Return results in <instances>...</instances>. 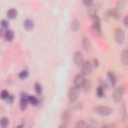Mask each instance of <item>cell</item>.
<instances>
[{"label": "cell", "mask_w": 128, "mask_h": 128, "mask_svg": "<svg viewBox=\"0 0 128 128\" xmlns=\"http://www.w3.org/2000/svg\"><path fill=\"white\" fill-rule=\"evenodd\" d=\"M93 110L96 114L102 116H108L112 114V112L110 108L103 106H95L93 108Z\"/></svg>", "instance_id": "cell-1"}, {"label": "cell", "mask_w": 128, "mask_h": 128, "mask_svg": "<svg viewBox=\"0 0 128 128\" xmlns=\"http://www.w3.org/2000/svg\"><path fill=\"white\" fill-rule=\"evenodd\" d=\"M80 88L74 85L70 88L68 92V96L70 102H74L78 100L80 94Z\"/></svg>", "instance_id": "cell-2"}, {"label": "cell", "mask_w": 128, "mask_h": 128, "mask_svg": "<svg viewBox=\"0 0 128 128\" xmlns=\"http://www.w3.org/2000/svg\"><path fill=\"white\" fill-rule=\"evenodd\" d=\"M124 92V90L122 86H118L114 90L112 98L114 102H119L122 99V96Z\"/></svg>", "instance_id": "cell-3"}, {"label": "cell", "mask_w": 128, "mask_h": 128, "mask_svg": "<svg viewBox=\"0 0 128 128\" xmlns=\"http://www.w3.org/2000/svg\"><path fill=\"white\" fill-rule=\"evenodd\" d=\"M124 38L125 34L122 29L120 28H117L115 30L114 32V38L116 42L118 44H122L124 40Z\"/></svg>", "instance_id": "cell-4"}, {"label": "cell", "mask_w": 128, "mask_h": 128, "mask_svg": "<svg viewBox=\"0 0 128 128\" xmlns=\"http://www.w3.org/2000/svg\"><path fill=\"white\" fill-rule=\"evenodd\" d=\"M29 95L25 92H22L20 94V108L22 110H24L26 109L28 104V98Z\"/></svg>", "instance_id": "cell-5"}, {"label": "cell", "mask_w": 128, "mask_h": 128, "mask_svg": "<svg viewBox=\"0 0 128 128\" xmlns=\"http://www.w3.org/2000/svg\"><path fill=\"white\" fill-rule=\"evenodd\" d=\"M82 73L84 76L88 75L92 72V64L90 61H85L82 64Z\"/></svg>", "instance_id": "cell-6"}, {"label": "cell", "mask_w": 128, "mask_h": 128, "mask_svg": "<svg viewBox=\"0 0 128 128\" xmlns=\"http://www.w3.org/2000/svg\"><path fill=\"white\" fill-rule=\"evenodd\" d=\"M73 61L77 66H82L84 62V56L80 52H77L74 53L73 56Z\"/></svg>", "instance_id": "cell-7"}, {"label": "cell", "mask_w": 128, "mask_h": 128, "mask_svg": "<svg viewBox=\"0 0 128 128\" xmlns=\"http://www.w3.org/2000/svg\"><path fill=\"white\" fill-rule=\"evenodd\" d=\"M85 80H86L85 76L82 73L79 74L74 77V85L80 88L82 86Z\"/></svg>", "instance_id": "cell-8"}, {"label": "cell", "mask_w": 128, "mask_h": 128, "mask_svg": "<svg viewBox=\"0 0 128 128\" xmlns=\"http://www.w3.org/2000/svg\"><path fill=\"white\" fill-rule=\"evenodd\" d=\"M70 114L71 112L69 109H67L63 112L62 115V124L67 126V124L70 120Z\"/></svg>", "instance_id": "cell-9"}, {"label": "cell", "mask_w": 128, "mask_h": 128, "mask_svg": "<svg viewBox=\"0 0 128 128\" xmlns=\"http://www.w3.org/2000/svg\"><path fill=\"white\" fill-rule=\"evenodd\" d=\"M98 9V4H96L93 3L90 6L88 7V14L90 18L97 15V12Z\"/></svg>", "instance_id": "cell-10"}, {"label": "cell", "mask_w": 128, "mask_h": 128, "mask_svg": "<svg viewBox=\"0 0 128 128\" xmlns=\"http://www.w3.org/2000/svg\"><path fill=\"white\" fill-rule=\"evenodd\" d=\"M82 46L86 52H89L91 48L90 41L88 37L86 36H84L82 39Z\"/></svg>", "instance_id": "cell-11"}, {"label": "cell", "mask_w": 128, "mask_h": 128, "mask_svg": "<svg viewBox=\"0 0 128 128\" xmlns=\"http://www.w3.org/2000/svg\"><path fill=\"white\" fill-rule=\"evenodd\" d=\"M108 13L110 17H112L114 19L117 20H118L120 17V14L119 12V10L116 8H114L108 10Z\"/></svg>", "instance_id": "cell-12"}, {"label": "cell", "mask_w": 128, "mask_h": 128, "mask_svg": "<svg viewBox=\"0 0 128 128\" xmlns=\"http://www.w3.org/2000/svg\"><path fill=\"white\" fill-rule=\"evenodd\" d=\"M81 87H82V90L84 92H89L92 88V83L89 79L86 78Z\"/></svg>", "instance_id": "cell-13"}, {"label": "cell", "mask_w": 128, "mask_h": 128, "mask_svg": "<svg viewBox=\"0 0 128 128\" xmlns=\"http://www.w3.org/2000/svg\"><path fill=\"white\" fill-rule=\"evenodd\" d=\"M107 76H108L109 78V80L110 82L111 86H112V88H114L116 86V77L114 74L112 72L109 70V71L107 72Z\"/></svg>", "instance_id": "cell-14"}, {"label": "cell", "mask_w": 128, "mask_h": 128, "mask_svg": "<svg viewBox=\"0 0 128 128\" xmlns=\"http://www.w3.org/2000/svg\"><path fill=\"white\" fill-rule=\"evenodd\" d=\"M4 37L6 41H12L14 38V33L12 30H8L4 32Z\"/></svg>", "instance_id": "cell-15"}, {"label": "cell", "mask_w": 128, "mask_h": 128, "mask_svg": "<svg viewBox=\"0 0 128 128\" xmlns=\"http://www.w3.org/2000/svg\"><path fill=\"white\" fill-rule=\"evenodd\" d=\"M18 14V10L15 8H10L7 12L6 15L10 19H14L16 18Z\"/></svg>", "instance_id": "cell-16"}, {"label": "cell", "mask_w": 128, "mask_h": 128, "mask_svg": "<svg viewBox=\"0 0 128 128\" xmlns=\"http://www.w3.org/2000/svg\"><path fill=\"white\" fill-rule=\"evenodd\" d=\"M24 25L25 29L28 31L31 30L34 26V22L30 19L26 20L24 22Z\"/></svg>", "instance_id": "cell-17"}, {"label": "cell", "mask_w": 128, "mask_h": 128, "mask_svg": "<svg viewBox=\"0 0 128 128\" xmlns=\"http://www.w3.org/2000/svg\"><path fill=\"white\" fill-rule=\"evenodd\" d=\"M92 30L93 34L96 36H100L102 35L101 26H96L92 24Z\"/></svg>", "instance_id": "cell-18"}, {"label": "cell", "mask_w": 128, "mask_h": 128, "mask_svg": "<svg viewBox=\"0 0 128 128\" xmlns=\"http://www.w3.org/2000/svg\"><path fill=\"white\" fill-rule=\"evenodd\" d=\"M28 102L30 103L33 106H36L39 104L40 101L37 98L34 96H30L29 95L28 98Z\"/></svg>", "instance_id": "cell-19"}, {"label": "cell", "mask_w": 128, "mask_h": 128, "mask_svg": "<svg viewBox=\"0 0 128 128\" xmlns=\"http://www.w3.org/2000/svg\"><path fill=\"white\" fill-rule=\"evenodd\" d=\"M80 27V24L76 19H73L70 23V28L72 31H76L78 30Z\"/></svg>", "instance_id": "cell-20"}, {"label": "cell", "mask_w": 128, "mask_h": 128, "mask_svg": "<svg viewBox=\"0 0 128 128\" xmlns=\"http://www.w3.org/2000/svg\"><path fill=\"white\" fill-rule=\"evenodd\" d=\"M128 50L125 49L122 50L121 54V60L123 64L125 65H126L128 62Z\"/></svg>", "instance_id": "cell-21"}, {"label": "cell", "mask_w": 128, "mask_h": 128, "mask_svg": "<svg viewBox=\"0 0 128 128\" xmlns=\"http://www.w3.org/2000/svg\"><path fill=\"white\" fill-rule=\"evenodd\" d=\"M28 75H29L28 72L26 70H24L21 71L19 73L18 78L22 80H24L28 77Z\"/></svg>", "instance_id": "cell-22"}, {"label": "cell", "mask_w": 128, "mask_h": 128, "mask_svg": "<svg viewBox=\"0 0 128 128\" xmlns=\"http://www.w3.org/2000/svg\"><path fill=\"white\" fill-rule=\"evenodd\" d=\"M34 90L38 95H40L42 92V88L41 84L38 82H36L34 84Z\"/></svg>", "instance_id": "cell-23"}, {"label": "cell", "mask_w": 128, "mask_h": 128, "mask_svg": "<svg viewBox=\"0 0 128 128\" xmlns=\"http://www.w3.org/2000/svg\"><path fill=\"white\" fill-rule=\"evenodd\" d=\"M9 120L6 117H3L0 120V126L2 128H6L9 124Z\"/></svg>", "instance_id": "cell-24"}, {"label": "cell", "mask_w": 128, "mask_h": 128, "mask_svg": "<svg viewBox=\"0 0 128 128\" xmlns=\"http://www.w3.org/2000/svg\"><path fill=\"white\" fill-rule=\"evenodd\" d=\"M98 83L100 84V86L104 90L108 89V84L106 80H104L102 78H100V80H98Z\"/></svg>", "instance_id": "cell-25"}, {"label": "cell", "mask_w": 128, "mask_h": 128, "mask_svg": "<svg viewBox=\"0 0 128 128\" xmlns=\"http://www.w3.org/2000/svg\"><path fill=\"white\" fill-rule=\"evenodd\" d=\"M126 4V1L124 0H120L117 1L116 4V7L118 10H120L122 8H124Z\"/></svg>", "instance_id": "cell-26"}, {"label": "cell", "mask_w": 128, "mask_h": 128, "mask_svg": "<svg viewBox=\"0 0 128 128\" xmlns=\"http://www.w3.org/2000/svg\"><path fill=\"white\" fill-rule=\"evenodd\" d=\"M104 91L105 90L102 88L100 86H99L96 88V96L100 98H103L104 96Z\"/></svg>", "instance_id": "cell-27"}, {"label": "cell", "mask_w": 128, "mask_h": 128, "mask_svg": "<svg viewBox=\"0 0 128 128\" xmlns=\"http://www.w3.org/2000/svg\"><path fill=\"white\" fill-rule=\"evenodd\" d=\"M9 96H10V94L7 90H2L0 92V98L2 100H6Z\"/></svg>", "instance_id": "cell-28"}, {"label": "cell", "mask_w": 128, "mask_h": 128, "mask_svg": "<svg viewBox=\"0 0 128 128\" xmlns=\"http://www.w3.org/2000/svg\"><path fill=\"white\" fill-rule=\"evenodd\" d=\"M2 28L4 30H7L9 27V22L6 20H2L0 22Z\"/></svg>", "instance_id": "cell-29"}, {"label": "cell", "mask_w": 128, "mask_h": 128, "mask_svg": "<svg viewBox=\"0 0 128 128\" xmlns=\"http://www.w3.org/2000/svg\"><path fill=\"white\" fill-rule=\"evenodd\" d=\"M77 128H87L88 127V125H87L86 123L84 120L79 121L76 126Z\"/></svg>", "instance_id": "cell-30"}, {"label": "cell", "mask_w": 128, "mask_h": 128, "mask_svg": "<svg viewBox=\"0 0 128 128\" xmlns=\"http://www.w3.org/2000/svg\"><path fill=\"white\" fill-rule=\"evenodd\" d=\"M14 96L13 94H10V96L6 100L8 104H12L14 100Z\"/></svg>", "instance_id": "cell-31"}, {"label": "cell", "mask_w": 128, "mask_h": 128, "mask_svg": "<svg viewBox=\"0 0 128 128\" xmlns=\"http://www.w3.org/2000/svg\"><path fill=\"white\" fill-rule=\"evenodd\" d=\"M94 3V1L92 0H82V4L88 7L90 6Z\"/></svg>", "instance_id": "cell-32"}, {"label": "cell", "mask_w": 128, "mask_h": 128, "mask_svg": "<svg viewBox=\"0 0 128 128\" xmlns=\"http://www.w3.org/2000/svg\"><path fill=\"white\" fill-rule=\"evenodd\" d=\"M83 108V104L82 103H78V104L76 106V107L74 108V110L75 111H80V110Z\"/></svg>", "instance_id": "cell-33"}, {"label": "cell", "mask_w": 128, "mask_h": 128, "mask_svg": "<svg viewBox=\"0 0 128 128\" xmlns=\"http://www.w3.org/2000/svg\"><path fill=\"white\" fill-rule=\"evenodd\" d=\"M92 64L94 66V67L98 68L99 66V62H98V60L96 58H94L93 60Z\"/></svg>", "instance_id": "cell-34"}, {"label": "cell", "mask_w": 128, "mask_h": 128, "mask_svg": "<svg viewBox=\"0 0 128 128\" xmlns=\"http://www.w3.org/2000/svg\"><path fill=\"white\" fill-rule=\"evenodd\" d=\"M110 17L109 13H108V10H107L106 12H105L104 13V16H103V18L104 20H107L108 19V18Z\"/></svg>", "instance_id": "cell-35"}, {"label": "cell", "mask_w": 128, "mask_h": 128, "mask_svg": "<svg viewBox=\"0 0 128 128\" xmlns=\"http://www.w3.org/2000/svg\"><path fill=\"white\" fill-rule=\"evenodd\" d=\"M128 16H126L123 20V24H124V26L127 28L128 27Z\"/></svg>", "instance_id": "cell-36"}, {"label": "cell", "mask_w": 128, "mask_h": 128, "mask_svg": "<svg viewBox=\"0 0 128 128\" xmlns=\"http://www.w3.org/2000/svg\"><path fill=\"white\" fill-rule=\"evenodd\" d=\"M24 126V124H20L19 126H18L17 127L18 128H23Z\"/></svg>", "instance_id": "cell-37"}]
</instances>
